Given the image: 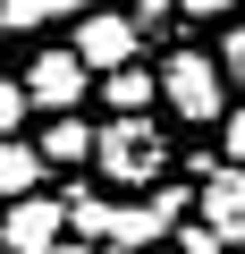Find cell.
<instances>
[{
  "label": "cell",
  "mask_w": 245,
  "mask_h": 254,
  "mask_svg": "<svg viewBox=\"0 0 245 254\" xmlns=\"http://www.w3.org/2000/svg\"><path fill=\"white\" fill-rule=\"evenodd\" d=\"M68 212H76V229H85V237H110V203H93V195H76Z\"/></svg>",
  "instance_id": "obj_12"
},
{
  "label": "cell",
  "mask_w": 245,
  "mask_h": 254,
  "mask_svg": "<svg viewBox=\"0 0 245 254\" xmlns=\"http://www.w3.org/2000/svg\"><path fill=\"white\" fill-rule=\"evenodd\" d=\"M178 212H186V195L178 187H161L152 203H136V212H110V237L101 246H161L169 229H178Z\"/></svg>",
  "instance_id": "obj_4"
},
{
  "label": "cell",
  "mask_w": 245,
  "mask_h": 254,
  "mask_svg": "<svg viewBox=\"0 0 245 254\" xmlns=\"http://www.w3.org/2000/svg\"><path fill=\"white\" fill-rule=\"evenodd\" d=\"M220 76H237V85H245V26L228 34V51H220Z\"/></svg>",
  "instance_id": "obj_14"
},
{
  "label": "cell",
  "mask_w": 245,
  "mask_h": 254,
  "mask_svg": "<svg viewBox=\"0 0 245 254\" xmlns=\"http://www.w3.org/2000/svg\"><path fill=\"white\" fill-rule=\"evenodd\" d=\"M203 220L220 229V246H245V161L203 178Z\"/></svg>",
  "instance_id": "obj_5"
},
{
  "label": "cell",
  "mask_w": 245,
  "mask_h": 254,
  "mask_svg": "<svg viewBox=\"0 0 245 254\" xmlns=\"http://www.w3.org/2000/svg\"><path fill=\"white\" fill-rule=\"evenodd\" d=\"M93 153V127L68 110V119H51V136H43V161H85Z\"/></svg>",
  "instance_id": "obj_9"
},
{
  "label": "cell",
  "mask_w": 245,
  "mask_h": 254,
  "mask_svg": "<svg viewBox=\"0 0 245 254\" xmlns=\"http://www.w3.org/2000/svg\"><path fill=\"white\" fill-rule=\"evenodd\" d=\"M34 178H43V153L17 144V136H0V195H26Z\"/></svg>",
  "instance_id": "obj_8"
},
{
  "label": "cell",
  "mask_w": 245,
  "mask_h": 254,
  "mask_svg": "<svg viewBox=\"0 0 245 254\" xmlns=\"http://www.w3.org/2000/svg\"><path fill=\"white\" fill-rule=\"evenodd\" d=\"M178 9H195V17H220V9H237V0H178Z\"/></svg>",
  "instance_id": "obj_16"
},
{
  "label": "cell",
  "mask_w": 245,
  "mask_h": 254,
  "mask_svg": "<svg viewBox=\"0 0 245 254\" xmlns=\"http://www.w3.org/2000/svg\"><path fill=\"white\" fill-rule=\"evenodd\" d=\"M59 229H68V212H59V203H43V195H9L0 246H9V254H43V246H59Z\"/></svg>",
  "instance_id": "obj_3"
},
{
  "label": "cell",
  "mask_w": 245,
  "mask_h": 254,
  "mask_svg": "<svg viewBox=\"0 0 245 254\" xmlns=\"http://www.w3.org/2000/svg\"><path fill=\"white\" fill-rule=\"evenodd\" d=\"M220 127H228V161H245V110H228Z\"/></svg>",
  "instance_id": "obj_15"
},
{
  "label": "cell",
  "mask_w": 245,
  "mask_h": 254,
  "mask_svg": "<svg viewBox=\"0 0 245 254\" xmlns=\"http://www.w3.org/2000/svg\"><path fill=\"white\" fill-rule=\"evenodd\" d=\"M136 9H144V17H161V9H169V0H136Z\"/></svg>",
  "instance_id": "obj_17"
},
{
  "label": "cell",
  "mask_w": 245,
  "mask_h": 254,
  "mask_svg": "<svg viewBox=\"0 0 245 254\" xmlns=\"http://www.w3.org/2000/svg\"><path fill=\"white\" fill-rule=\"evenodd\" d=\"M85 60L76 51H43L34 60V76H26V102H51V110H76V93H85Z\"/></svg>",
  "instance_id": "obj_6"
},
{
  "label": "cell",
  "mask_w": 245,
  "mask_h": 254,
  "mask_svg": "<svg viewBox=\"0 0 245 254\" xmlns=\"http://www.w3.org/2000/svg\"><path fill=\"white\" fill-rule=\"evenodd\" d=\"M220 85H228V76H220V60H211V51H178V60L161 68L169 110H178V119H203V127L220 119Z\"/></svg>",
  "instance_id": "obj_2"
},
{
  "label": "cell",
  "mask_w": 245,
  "mask_h": 254,
  "mask_svg": "<svg viewBox=\"0 0 245 254\" xmlns=\"http://www.w3.org/2000/svg\"><path fill=\"white\" fill-rule=\"evenodd\" d=\"M43 254H93V246H43Z\"/></svg>",
  "instance_id": "obj_18"
},
{
  "label": "cell",
  "mask_w": 245,
  "mask_h": 254,
  "mask_svg": "<svg viewBox=\"0 0 245 254\" xmlns=\"http://www.w3.org/2000/svg\"><path fill=\"white\" fill-rule=\"evenodd\" d=\"M17 119H26V85H0V136H17Z\"/></svg>",
  "instance_id": "obj_13"
},
{
  "label": "cell",
  "mask_w": 245,
  "mask_h": 254,
  "mask_svg": "<svg viewBox=\"0 0 245 254\" xmlns=\"http://www.w3.org/2000/svg\"><path fill=\"white\" fill-rule=\"evenodd\" d=\"M144 102H152V76H144L136 60H127V68H110V110H144Z\"/></svg>",
  "instance_id": "obj_11"
},
{
  "label": "cell",
  "mask_w": 245,
  "mask_h": 254,
  "mask_svg": "<svg viewBox=\"0 0 245 254\" xmlns=\"http://www.w3.org/2000/svg\"><path fill=\"white\" fill-rule=\"evenodd\" d=\"M93 161H101L118 187H152V178L169 170V144H161V127H144V119L127 110V119H110L101 136H93Z\"/></svg>",
  "instance_id": "obj_1"
},
{
  "label": "cell",
  "mask_w": 245,
  "mask_h": 254,
  "mask_svg": "<svg viewBox=\"0 0 245 254\" xmlns=\"http://www.w3.org/2000/svg\"><path fill=\"white\" fill-rule=\"evenodd\" d=\"M76 60L101 68V76L127 68V60H136V26H127V17H85V26H76Z\"/></svg>",
  "instance_id": "obj_7"
},
{
  "label": "cell",
  "mask_w": 245,
  "mask_h": 254,
  "mask_svg": "<svg viewBox=\"0 0 245 254\" xmlns=\"http://www.w3.org/2000/svg\"><path fill=\"white\" fill-rule=\"evenodd\" d=\"M51 17H76V0H0V26H9V34L51 26Z\"/></svg>",
  "instance_id": "obj_10"
}]
</instances>
